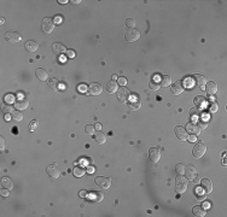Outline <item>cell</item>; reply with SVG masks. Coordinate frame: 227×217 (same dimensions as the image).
Here are the masks:
<instances>
[{"mask_svg":"<svg viewBox=\"0 0 227 217\" xmlns=\"http://www.w3.org/2000/svg\"><path fill=\"white\" fill-rule=\"evenodd\" d=\"M175 189L179 194L185 193V191L187 189V178L182 177L181 175H179L175 180Z\"/></svg>","mask_w":227,"mask_h":217,"instance_id":"6da1fadb","label":"cell"},{"mask_svg":"<svg viewBox=\"0 0 227 217\" xmlns=\"http://www.w3.org/2000/svg\"><path fill=\"white\" fill-rule=\"evenodd\" d=\"M205 152H206V147H205L204 142H202V141L196 142L195 147H193V150H192V154H193V157H195V158H201V157L204 156Z\"/></svg>","mask_w":227,"mask_h":217,"instance_id":"7a4b0ae2","label":"cell"},{"mask_svg":"<svg viewBox=\"0 0 227 217\" xmlns=\"http://www.w3.org/2000/svg\"><path fill=\"white\" fill-rule=\"evenodd\" d=\"M124 38L128 42H135L140 38V33L134 28V29H127L124 33Z\"/></svg>","mask_w":227,"mask_h":217,"instance_id":"3957f363","label":"cell"},{"mask_svg":"<svg viewBox=\"0 0 227 217\" xmlns=\"http://www.w3.org/2000/svg\"><path fill=\"white\" fill-rule=\"evenodd\" d=\"M41 28H42V31H45L46 34L52 33L53 29H54V22H53L52 18H50V17L44 18L42 24H41Z\"/></svg>","mask_w":227,"mask_h":217,"instance_id":"277c9868","label":"cell"},{"mask_svg":"<svg viewBox=\"0 0 227 217\" xmlns=\"http://www.w3.org/2000/svg\"><path fill=\"white\" fill-rule=\"evenodd\" d=\"M94 182L97 186L102 187V188H109L111 186V178L105 177V176H97L94 178Z\"/></svg>","mask_w":227,"mask_h":217,"instance_id":"5b68a950","label":"cell"},{"mask_svg":"<svg viewBox=\"0 0 227 217\" xmlns=\"http://www.w3.org/2000/svg\"><path fill=\"white\" fill-rule=\"evenodd\" d=\"M149 157L152 163H157L161 158V149L160 147H151L149 150Z\"/></svg>","mask_w":227,"mask_h":217,"instance_id":"8992f818","label":"cell"},{"mask_svg":"<svg viewBox=\"0 0 227 217\" xmlns=\"http://www.w3.org/2000/svg\"><path fill=\"white\" fill-rule=\"evenodd\" d=\"M116 93H117V99H119L120 101H127L128 98H129V95H130L129 90H128L124 86H122L121 88H119Z\"/></svg>","mask_w":227,"mask_h":217,"instance_id":"52a82bcc","label":"cell"},{"mask_svg":"<svg viewBox=\"0 0 227 217\" xmlns=\"http://www.w3.org/2000/svg\"><path fill=\"white\" fill-rule=\"evenodd\" d=\"M5 39L7 42L10 44H16V42H20L21 41V35L18 34L17 31H9L5 35Z\"/></svg>","mask_w":227,"mask_h":217,"instance_id":"ba28073f","label":"cell"},{"mask_svg":"<svg viewBox=\"0 0 227 217\" xmlns=\"http://www.w3.org/2000/svg\"><path fill=\"white\" fill-rule=\"evenodd\" d=\"M46 171H47L48 176H50V177H52V178H57V177H59V174H61V171H59L58 167H57V164H54V163H53V164H51V165H48V167H47Z\"/></svg>","mask_w":227,"mask_h":217,"instance_id":"9c48e42d","label":"cell"},{"mask_svg":"<svg viewBox=\"0 0 227 217\" xmlns=\"http://www.w3.org/2000/svg\"><path fill=\"white\" fill-rule=\"evenodd\" d=\"M29 105V101L27 98H18L15 100V107L17 108V110H26V108L28 107Z\"/></svg>","mask_w":227,"mask_h":217,"instance_id":"30bf717a","label":"cell"},{"mask_svg":"<svg viewBox=\"0 0 227 217\" xmlns=\"http://www.w3.org/2000/svg\"><path fill=\"white\" fill-rule=\"evenodd\" d=\"M175 135H176V138H178L179 140H181V141L187 140V133H186V129L184 128V127H181V125L175 127Z\"/></svg>","mask_w":227,"mask_h":217,"instance_id":"8fae6325","label":"cell"},{"mask_svg":"<svg viewBox=\"0 0 227 217\" xmlns=\"http://www.w3.org/2000/svg\"><path fill=\"white\" fill-rule=\"evenodd\" d=\"M88 89H89V94H92V95H99L103 92V87L99 83H97V82L91 83Z\"/></svg>","mask_w":227,"mask_h":217,"instance_id":"7c38bea8","label":"cell"},{"mask_svg":"<svg viewBox=\"0 0 227 217\" xmlns=\"http://www.w3.org/2000/svg\"><path fill=\"white\" fill-rule=\"evenodd\" d=\"M172 93L174 94V95H179V94H181L182 92H184V83L181 82V81H176L173 86H172Z\"/></svg>","mask_w":227,"mask_h":217,"instance_id":"4fadbf2b","label":"cell"},{"mask_svg":"<svg viewBox=\"0 0 227 217\" xmlns=\"http://www.w3.org/2000/svg\"><path fill=\"white\" fill-rule=\"evenodd\" d=\"M205 90H206V93L209 94V95H214L216 93V90H217V86L215 82L213 81H209V82H206L205 83Z\"/></svg>","mask_w":227,"mask_h":217,"instance_id":"5bb4252c","label":"cell"},{"mask_svg":"<svg viewBox=\"0 0 227 217\" xmlns=\"http://www.w3.org/2000/svg\"><path fill=\"white\" fill-rule=\"evenodd\" d=\"M201 186H202V189H203L205 193H210L212 189H213L212 181H210L209 178H203L202 182H201Z\"/></svg>","mask_w":227,"mask_h":217,"instance_id":"9a60e30c","label":"cell"},{"mask_svg":"<svg viewBox=\"0 0 227 217\" xmlns=\"http://www.w3.org/2000/svg\"><path fill=\"white\" fill-rule=\"evenodd\" d=\"M193 79H195V83H196V87H198V88L203 89V88H204V86H205V83H206V81H205V77H204L203 75H199V74H197V75H195V76H193Z\"/></svg>","mask_w":227,"mask_h":217,"instance_id":"2e32d148","label":"cell"},{"mask_svg":"<svg viewBox=\"0 0 227 217\" xmlns=\"http://www.w3.org/2000/svg\"><path fill=\"white\" fill-rule=\"evenodd\" d=\"M186 129H187V132L190 133V134H193V135H197V134H199V132H201V129H199V127H198V124H196V123H188L187 125H186Z\"/></svg>","mask_w":227,"mask_h":217,"instance_id":"e0dca14e","label":"cell"},{"mask_svg":"<svg viewBox=\"0 0 227 217\" xmlns=\"http://www.w3.org/2000/svg\"><path fill=\"white\" fill-rule=\"evenodd\" d=\"M196 168L193 165H188L187 168H185V175L187 180H193V177L196 176Z\"/></svg>","mask_w":227,"mask_h":217,"instance_id":"ac0fdd59","label":"cell"},{"mask_svg":"<svg viewBox=\"0 0 227 217\" xmlns=\"http://www.w3.org/2000/svg\"><path fill=\"white\" fill-rule=\"evenodd\" d=\"M140 105H141V103H140V100H139L137 97H134L132 100L128 101V107L130 108V110H133V111H135V110H138V108H140Z\"/></svg>","mask_w":227,"mask_h":217,"instance_id":"d6986e66","label":"cell"},{"mask_svg":"<svg viewBox=\"0 0 227 217\" xmlns=\"http://www.w3.org/2000/svg\"><path fill=\"white\" fill-rule=\"evenodd\" d=\"M35 75H36V77H37V79L41 80V81H46V80H47V77H48L47 71H46L45 69H42V68L36 69V71H35Z\"/></svg>","mask_w":227,"mask_h":217,"instance_id":"ffe728a7","label":"cell"},{"mask_svg":"<svg viewBox=\"0 0 227 217\" xmlns=\"http://www.w3.org/2000/svg\"><path fill=\"white\" fill-rule=\"evenodd\" d=\"M52 50H53V52L57 54V56H61V54H63V53L67 52L65 47H64L62 44H54V45L52 46Z\"/></svg>","mask_w":227,"mask_h":217,"instance_id":"44dd1931","label":"cell"},{"mask_svg":"<svg viewBox=\"0 0 227 217\" xmlns=\"http://www.w3.org/2000/svg\"><path fill=\"white\" fill-rule=\"evenodd\" d=\"M117 83L115 82V81H110V82H108V84H106V90H108V93H110V94H112V93H116L117 92Z\"/></svg>","mask_w":227,"mask_h":217,"instance_id":"7402d4cb","label":"cell"},{"mask_svg":"<svg viewBox=\"0 0 227 217\" xmlns=\"http://www.w3.org/2000/svg\"><path fill=\"white\" fill-rule=\"evenodd\" d=\"M85 168L82 165H76V167H74L72 169V173H74V176L75 177H82L85 175Z\"/></svg>","mask_w":227,"mask_h":217,"instance_id":"603a6c76","label":"cell"},{"mask_svg":"<svg viewBox=\"0 0 227 217\" xmlns=\"http://www.w3.org/2000/svg\"><path fill=\"white\" fill-rule=\"evenodd\" d=\"M37 47H39V45H37L36 41L30 40V41H27V42H26V50L29 51V52H35V51L37 50Z\"/></svg>","mask_w":227,"mask_h":217,"instance_id":"cb8c5ba5","label":"cell"},{"mask_svg":"<svg viewBox=\"0 0 227 217\" xmlns=\"http://www.w3.org/2000/svg\"><path fill=\"white\" fill-rule=\"evenodd\" d=\"M94 139H96V141H97L99 145H103V143H105V141H106V136H105L104 133H102L100 130H98L96 134H94Z\"/></svg>","mask_w":227,"mask_h":217,"instance_id":"d4e9b609","label":"cell"},{"mask_svg":"<svg viewBox=\"0 0 227 217\" xmlns=\"http://www.w3.org/2000/svg\"><path fill=\"white\" fill-rule=\"evenodd\" d=\"M192 212H193V215L195 216H205V209L203 208V206H201V205H197V206H195L193 209H192Z\"/></svg>","mask_w":227,"mask_h":217,"instance_id":"484cf974","label":"cell"},{"mask_svg":"<svg viewBox=\"0 0 227 217\" xmlns=\"http://www.w3.org/2000/svg\"><path fill=\"white\" fill-rule=\"evenodd\" d=\"M198 121H199V124H198L199 129H205L206 127H208V123H209V118H208L206 116L199 117V118H198Z\"/></svg>","mask_w":227,"mask_h":217,"instance_id":"4316f807","label":"cell"},{"mask_svg":"<svg viewBox=\"0 0 227 217\" xmlns=\"http://www.w3.org/2000/svg\"><path fill=\"white\" fill-rule=\"evenodd\" d=\"M1 185H3L5 188H7V189H12V188H13V182H12V180H11L10 177H4V178L1 180Z\"/></svg>","mask_w":227,"mask_h":217,"instance_id":"83f0119b","label":"cell"},{"mask_svg":"<svg viewBox=\"0 0 227 217\" xmlns=\"http://www.w3.org/2000/svg\"><path fill=\"white\" fill-rule=\"evenodd\" d=\"M91 195H92V199H93V200H94V202H97V203L102 202L103 199H104V193H102V192H92Z\"/></svg>","mask_w":227,"mask_h":217,"instance_id":"f1b7e54d","label":"cell"},{"mask_svg":"<svg viewBox=\"0 0 227 217\" xmlns=\"http://www.w3.org/2000/svg\"><path fill=\"white\" fill-rule=\"evenodd\" d=\"M48 87L52 90H58L59 89V81L57 80V79H51L48 81Z\"/></svg>","mask_w":227,"mask_h":217,"instance_id":"f546056e","label":"cell"},{"mask_svg":"<svg viewBox=\"0 0 227 217\" xmlns=\"http://www.w3.org/2000/svg\"><path fill=\"white\" fill-rule=\"evenodd\" d=\"M161 80H162V81H161L160 83H161V86H163V87H168V86H170V83H172V77L168 76V75L162 76Z\"/></svg>","mask_w":227,"mask_h":217,"instance_id":"4dcf8cb0","label":"cell"},{"mask_svg":"<svg viewBox=\"0 0 227 217\" xmlns=\"http://www.w3.org/2000/svg\"><path fill=\"white\" fill-rule=\"evenodd\" d=\"M204 103H205V98H204V97L198 95V97L195 98V105H196L197 107H202V106H204Z\"/></svg>","mask_w":227,"mask_h":217,"instance_id":"1f68e13d","label":"cell"},{"mask_svg":"<svg viewBox=\"0 0 227 217\" xmlns=\"http://www.w3.org/2000/svg\"><path fill=\"white\" fill-rule=\"evenodd\" d=\"M94 130H96L94 125H92V124H86V125H85V133H86L87 135H93V134H94Z\"/></svg>","mask_w":227,"mask_h":217,"instance_id":"d6a6232c","label":"cell"},{"mask_svg":"<svg viewBox=\"0 0 227 217\" xmlns=\"http://www.w3.org/2000/svg\"><path fill=\"white\" fill-rule=\"evenodd\" d=\"M12 119L17 121V122H20L23 119V114L21 111H13L12 112Z\"/></svg>","mask_w":227,"mask_h":217,"instance_id":"836d02e7","label":"cell"},{"mask_svg":"<svg viewBox=\"0 0 227 217\" xmlns=\"http://www.w3.org/2000/svg\"><path fill=\"white\" fill-rule=\"evenodd\" d=\"M190 116L193 119H198L201 117V112L197 110V108H191V110H190Z\"/></svg>","mask_w":227,"mask_h":217,"instance_id":"e575fe53","label":"cell"},{"mask_svg":"<svg viewBox=\"0 0 227 217\" xmlns=\"http://www.w3.org/2000/svg\"><path fill=\"white\" fill-rule=\"evenodd\" d=\"M150 88L152 89V90H157V89H160V87H161V83L157 81V80H152L150 82Z\"/></svg>","mask_w":227,"mask_h":217,"instance_id":"d590c367","label":"cell"},{"mask_svg":"<svg viewBox=\"0 0 227 217\" xmlns=\"http://www.w3.org/2000/svg\"><path fill=\"white\" fill-rule=\"evenodd\" d=\"M126 25L128 27V29H134L135 21L133 20V18H127V20H126Z\"/></svg>","mask_w":227,"mask_h":217,"instance_id":"8d00e7d4","label":"cell"},{"mask_svg":"<svg viewBox=\"0 0 227 217\" xmlns=\"http://www.w3.org/2000/svg\"><path fill=\"white\" fill-rule=\"evenodd\" d=\"M37 127H39V123H37V121H36V119H33V121L29 123V130H30V132H34V130H36Z\"/></svg>","mask_w":227,"mask_h":217,"instance_id":"74e56055","label":"cell"},{"mask_svg":"<svg viewBox=\"0 0 227 217\" xmlns=\"http://www.w3.org/2000/svg\"><path fill=\"white\" fill-rule=\"evenodd\" d=\"M175 171H176L178 175H182L185 173V167L181 164V163H179V164L175 167Z\"/></svg>","mask_w":227,"mask_h":217,"instance_id":"f35d334b","label":"cell"},{"mask_svg":"<svg viewBox=\"0 0 227 217\" xmlns=\"http://www.w3.org/2000/svg\"><path fill=\"white\" fill-rule=\"evenodd\" d=\"M209 111H210V112H216V111H217V104H216L215 101H212V103H210Z\"/></svg>","mask_w":227,"mask_h":217,"instance_id":"ab89813d","label":"cell"},{"mask_svg":"<svg viewBox=\"0 0 227 217\" xmlns=\"http://www.w3.org/2000/svg\"><path fill=\"white\" fill-rule=\"evenodd\" d=\"M3 111H4V114H10V112H13V108H12V106L7 105L3 108Z\"/></svg>","mask_w":227,"mask_h":217,"instance_id":"60d3db41","label":"cell"},{"mask_svg":"<svg viewBox=\"0 0 227 217\" xmlns=\"http://www.w3.org/2000/svg\"><path fill=\"white\" fill-rule=\"evenodd\" d=\"M9 191H10V189H7V188H5V187H4L1 191H0V194H1L3 197H9V195H10Z\"/></svg>","mask_w":227,"mask_h":217,"instance_id":"b9f144b4","label":"cell"},{"mask_svg":"<svg viewBox=\"0 0 227 217\" xmlns=\"http://www.w3.org/2000/svg\"><path fill=\"white\" fill-rule=\"evenodd\" d=\"M5 149V139L3 136H0V150Z\"/></svg>","mask_w":227,"mask_h":217,"instance_id":"7bdbcfd3","label":"cell"},{"mask_svg":"<svg viewBox=\"0 0 227 217\" xmlns=\"http://www.w3.org/2000/svg\"><path fill=\"white\" fill-rule=\"evenodd\" d=\"M67 56L69 57V58H72V57H75V52L72 51V50H67Z\"/></svg>","mask_w":227,"mask_h":217,"instance_id":"ee69618b","label":"cell"},{"mask_svg":"<svg viewBox=\"0 0 227 217\" xmlns=\"http://www.w3.org/2000/svg\"><path fill=\"white\" fill-rule=\"evenodd\" d=\"M196 139H197V138H196V135H193V134H190V135L187 136V140L190 141V142H191V141H196Z\"/></svg>","mask_w":227,"mask_h":217,"instance_id":"f6af8a7d","label":"cell"},{"mask_svg":"<svg viewBox=\"0 0 227 217\" xmlns=\"http://www.w3.org/2000/svg\"><path fill=\"white\" fill-rule=\"evenodd\" d=\"M119 82H120L122 86H124L126 82H127V80H126V77H121V79H119Z\"/></svg>","mask_w":227,"mask_h":217,"instance_id":"bcb514c9","label":"cell"},{"mask_svg":"<svg viewBox=\"0 0 227 217\" xmlns=\"http://www.w3.org/2000/svg\"><path fill=\"white\" fill-rule=\"evenodd\" d=\"M54 22H56L57 24H59V23H62V18H61L59 16H57V17L54 18Z\"/></svg>","mask_w":227,"mask_h":217,"instance_id":"7dc6e473","label":"cell"},{"mask_svg":"<svg viewBox=\"0 0 227 217\" xmlns=\"http://www.w3.org/2000/svg\"><path fill=\"white\" fill-rule=\"evenodd\" d=\"M79 89H80V92H86V90H87V87H86V84H85V86L81 84V86L79 87Z\"/></svg>","mask_w":227,"mask_h":217,"instance_id":"c3c4849f","label":"cell"},{"mask_svg":"<svg viewBox=\"0 0 227 217\" xmlns=\"http://www.w3.org/2000/svg\"><path fill=\"white\" fill-rule=\"evenodd\" d=\"M86 194H87V192H86V191H80V197H81V198H85V197H86Z\"/></svg>","mask_w":227,"mask_h":217,"instance_id":"681fc988","label":"cell"},{"mask_svg":"<svg viewBox=\"0 0 227 217\" xmlns=\"http://www.w3.org/2000/svg\"><path fill=\"white\" fill-rule=\"evenodd\" d=\"M193 181H195V184H199V182H201L199 177H197V176H195V177H193Z\"/></svg>","mask_w":227,"mask_h":217,"instance_id":"f907efd6","label":"cell"},{"mask_svg":"<svg viewBox=\"0 0 227 217\" xmlns=\"http://www.w3.org/2000/svg\"><path fill=\"white\" fill-rule=\"evenodd\" d=\"M80 3H81L80 0H72V1H71L72 5H78V4H80Z\"/></svg>","mask_w":227,"mask_h":217,"instance_id":"816d5d0a","label":"cell"},{"mask_svg":"<svg viewBox=\"0 0 227 217\" xmlns=\"http://www.w3.org/2000/svg\"><path fill=\"white\" fill-rule=\"evenodd\" d=\"M209 206H210V204H209V203H204V204H203V208H204V209L209 208Z\"/></svg>","mask_w":227,"mask_h":217,"instance_id":"f5cc1de1","label":"cell"},{"mask_svg":"<svg viewBox=\"0 0 227 217\" xmlns=\"http://www.w3.org/2000/svg\"><path fill=\"white\" fill-rule=\"evenodd\" d=\"M6 101H12V95H6Z\"/></svg>","mask_w":227,"mask_h":217,"instance_id":"db71d44e","label":"cell"},{"mask_svg":"<svg viewBox=\"0 0 227 217\" xmlns=\"http://www.w3.org/2000/svg\"><path fill=\"white\" fill-rule=\"evenodd\" d=\"M100 128H102V125H100L99 123H98V124H96V129H97V130H100Z\"/></svg>","mask_w":227,"mask_h":217,"instance_id":"11a10c76","label":"cell"},{"mask_svg":"<svg viewBox=\"0 0 227 217\" xmlns=\"http://www.w3.org/2000/svg\"><path fill=\"white\" fill-rule=\"evenodd\" d=\"M197 199H204V195H203V194H198V195H197Z\"/></svg>","mask_w":227,"mask_h":217,"instance_id":"9f6ffc18","label":"cell"},{"mask_svg":"<svg viewBox=\"0 0 227 217\" xmlns=\"http://www.w3.org/2000/svg\"><path fill=\"white\" fill-rule=\"evenodd\" d=\"M93 170H94V169H93L92 167H89V168L87 169V171H88V173H93Z\"/></svg>","mask_w":227,"mask_h":217,"instance_id":"6f0895ef","label":"cell"},{"mask_svg":"<svg viewBox=\"0 0 227 217\" xmlns=\"http://www.w3.org/2000/svg\"><path fill=\"white\" fill-rule=\"evenodd\" d=\"M59 4H67L68 1H67V0H65V1H64V0H59V1H58Z\"/></svg>","mask_w":227,"mask_h":217,"instance_id":"680465c9","label":"cell"},{"mask_svg":"<svg viewBox=\"0 0 227 217\" xmlns=\"http://www.w3.org/2000/svg\"><path fill=\"white\" fill-rule=\"evenodd\" d=\"M209 101H210V103L214 101V97H213V95H209Z\"/></svg>","mask_w":227,"mask_h":217,"instance_id":"91938a15","label":"cell"},{"mask_svg":"<svg viewBox=\"0 0 227 217\" xmlns=\"http://www.w3.org/2000/svg\"><path fill=\"white\" fill-rule=\"evenodd\" d=\"M5 119H6V121H10V119H11V118H10V117H9V116H7V115H6V116H5Z\"/></svg>","mask_w":227,"mask_h":217,"instance_id":"94428289","label":"cell"}]
</instances>
